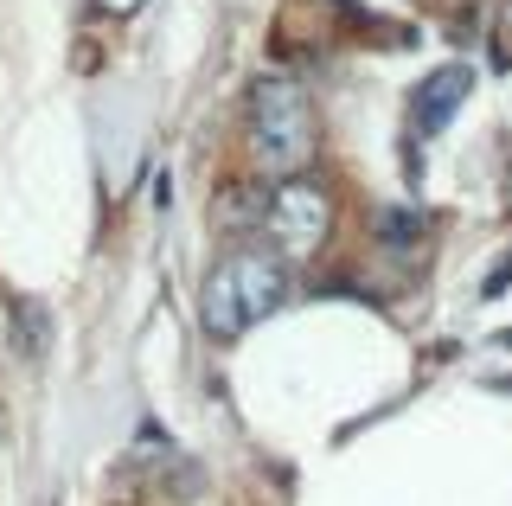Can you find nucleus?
<instances>
[{"label": "nucleus", "instance_id": "f257e3e1", "mask_svg": "<svg viewBox=\"0 0 512 506\" xmlns=\"http://www.w3.org/2000/svg\"><path fill=\"white\" fill-rule=\"evenodd\" d=\"M288 295V276H282V257L276 250H237L224 257L212 276H205V334L212 340H237L250 321H263Z\"/></svg>", "mask_w": 512, "mask_h": 506}, {"label": "nucleus", "instance_id": "f03ea898", "mask_svg": "<svg viewBox=\"0 0 512 506\" xmlns=\"http://www.w3.org/2000/svg\"><path fill=\"white\" fill-rule=\"evenodd\" d=\"M250 129H256V154H263L269 173L295 180L301 167L314 161V109L288 77H263L250 97Z\"/></svg>", "mask_w": 512, "mask_h": 506}, {"label": "nucleus", "instance_id": "7ed1b4c3", "mask_svg": "<svg viewBox=\"0 0 512 506\" xmlns=\"http://www.w3.org/2000/svg\"><path fill=\"white\" fill-rule=\"evenodd\" d=\"M269 231H276L282 257H308L320 237H327V193L288 180L282 193H276V205H269Z\"/></svg>", "mask_w": 512, "mask_h": 506}, {"label": "nucleus", "instance_id": "20e7f679", "mask_svg": "<svg viewBox=\"0 0 512 506\" xmlns=\"http://www.w3.org/2000/svg\"><path fill=\"white\" fill-rule=\"evenodd\" d=\"M468 90H474V71H468V65H442V71H429L423 84H416V109H410L416 135L448 129V122H455V109L468 103Z\"/></svg>", "mask_w": 512, "mask_h": 506}, {"label": "nucleus", "instance_id": "39448f33", "mask_svg": "<svg viewBox=\"0 0 512 506\" xmlns=\"http://www.w3.org/2000/svg\"><path fill=\"white\" fill-rule=\"evenodd\" d=\"M96 7H109V13H135L141 0H96Z\"/></svg>", "mask_w": 512, "mask_h": 506}, {"label": "nucleus", "instance_id": "423d86ee", "mask_svg": "<svg viewBox=\"0 0 512 506\" xmlns=\"http://www.w3.org/2000/svg\"><path fill=\"white\" fill-rule=\"evenodd\" d=\"M506 199H512V173H506Z\"/></svg>", "mask_w": 512, "mask_h": 506}]
</instances>
